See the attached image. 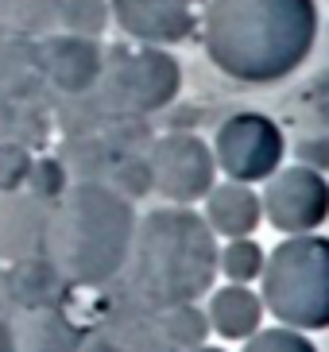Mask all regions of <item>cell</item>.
<instances>
[{"mask_svg":"<svg viewBox=\"0 0 329 352\" xmlns=\"http://www.w3.org/2000/svg\"><path fill=\"white\" fill-rule=\"evenodd\" d=\"M318 32V0H206L202 8L209 63L240 85L287 82L314 54Z\"/></svg>","mask_w":329,"mask_h":352,"instance_id":"obj_1","label":"cell"},{"mask_svg":"<svg viewBox=\"0 0 329 352\" xmlns=\"http://www.w3.org/2000/svg\"><path fill=\"white\" fill-rule=\"evenodd\" d=\"M217 283V236L190 206H163L136 221L128 263L120 271V298L167 310L206 298Z\"/></svg>","mask_w":329,"mask_h":352,"instance_id":"obj_2","label":"cell"},{"mask_svg":"<svg viewBox=\"0 0 329 352\" xmlns=\"http://www.w3.org/2000/svg\"><path fill=\"white\" fill-rule=\"evenodd\" d=\"M136 201L105 182H70L47 209L43 256L54 263L66 287L101 290L120 279L136 236Z\"/></svg>","mask_w":329,"mask_h":352,"instance_id":"obj_3","label":"cell"},{"mask_svg":"<svg viewBox=\"0 0 329 352\" xmlns=\"http://www.w3.org/2000/svg\"><path fill=\"white\" fill-rule=\"evenodd\" d=\"M259 302L287 329H329V236H287L264 259Z\"/></svg>","mask_w":329,"mask_h":352,"instance_id":"obj_4","label":"cell"},{"mask_svg":"<svg viewBox=\"0 0 329 352\" xmlns=\"http://www.w3.org/2000/svg\"><path fill=\"white\" fill-rule=\"evenodd\" d=\"M182 89V66L163 47H113L105 51V70L89 97L97 101L109 124L116 120H147L151 113L167 109Z\"/></svg>","mask_w":329,"mask_h":352,"instance_id":"obj_5","label":"cell"},{"mask_svg":"<svg viewBox=\"0 0 329 352\" xmlns=\"http://www.w3.org/2000/svg\"><path fill=\"white\" fill-rule=\"evenodd\" d=\"M213 163L217 170L233 182H268L283 166L287 155V140L283 128L264 113H233L225 116L213 132Z\"/></svg>","mask_w":329,"mask_h":352,"instance_id":"obj_6","label":"cell"},{"mask_svg":"<svg viewBox=\"0 0 329 352\" xmlns=\"http://www.w3.org/2000/svg\"><path fill=\"white\" fill-rule=\"evenodd\" d=\"M147 170H151V190L175 206H194L213 190L217 163L213 147L198 132H167L147 144Z\"/></svg>","mask_w":329,"mask_h":352,"instance_id":"obj_7","label":"cell"},{"mask_svg":"<svg viewBox=\"0 0 329 352\" xmlns=\"http://www.w3.org/2000/svg\"><path fill=\"white\" fill-rule=\"evenodd\" d=\"M259 209L275 232H287V236L318 232L329 221V182L310 166H279L264 182Z\"/></svg>","mask_w":329,"mask_h":352,"instance_id":"obj_8","label":"cell"},{"mask_svg":"<svg viewBox=\"0 0 329 352\" xmlns=\"http://www.w3.org/2000/svg\"><path fill=\"white\" fill-rule=\"evenodd\" d=\"M109 8L128 39L144 47H175L198 32L206 0H109Z\"/></svg>","mask_w":329,"mask_h":352,"instance_id":"obj_9","label":"cell"},{"mask_svg":"<svg viewBox=\"0 0 329 352\" xmlns=\"http://www.w3.org/2000/svg\"><path fill=\"white\" fill-rule=\"evenodd\" d=\"M35 58H39L43 85H51L59 97L89 94L105 70L101 39H82V35L66 32H51L35 39Z\"/></svg>","mask_w":329,"mask_h":352,"instance_id":"obj_10","label":"cell"},{"mask_svg":"<svg viewBox=\"0 0 329 352\" xmlns=\"http://www.w3.org/2000/svg\"><path fill=\"white\" fill-rule=\"evenodd\" d=\"M47 209L28 190H0V263L39 256L47 232Z\"/></svg>","mask_w":329,"mask_h":352,"instance_id":"obj_11","label":"cell"},{"mask_svg":"<svg viewBox=\"0 0 329 352\" xmlns=\"http://www.w3.org/2000/svg\"><path fill=\"white\" fill-rule=\"evenodd\" d=\"M12 341L16 352H78L82 329L59 306H31L12 314Z\"/></svg>","mask_w":329,"mask_h":352,"instance_id":"obj_12","label":"cell"},{"mask_svg":"<svg viewBox=\"0 0 329 352\" xmlns=\"http://www.w3.org/2000/svg\"><path fill=\"white\" fill-rule=\"evenodd\" d=\"M206 225L213 228V236H252L259 228V221H264V209H259V194L248 182H221L213 190H209L206 197Z\"/></svg>","mask_w":329,"mask_h":352,"instance_id":"obj_13","label":"cell"},{"mask_svg":"<svg viewBox=\"0 0 329 352\" xmlns=\"http://www.w3.org/2000/svg\"><path fill=\"white\" fill-rule=\"evenodd\" d=\"M264 302L252 287H240V283H229L221 290H209V329L221 337V341H248L252 333L264 325Z\"/></svg>","mask_w":329,"mask_h":352,"instance_id":"obj_14","label":"cell"},{"mask_svg":"<svg viewBox=\"0 0 329 352\" xmlns=\"http://www.w3.org/2000/svg\"><path fill=\"white\" fill-rule=\"evenodd\" d=\"M101 329L113 344V352H171L163 325H159V314L144 310V306H136L128 298H116L109 306Z\"/></svg>","mask_w":329,"mask_h":352,"instance_id":"obj_15","label":"cell"},{"mask_svg":"<svg viewBox=\"0 0 329 352\" xmlns=\"http://www.w3.org/2000/svg\"><path fill=\"white\" fill-rule=\"evenodd\" d=\"M8 283H12V298H16V310H31V306H54L66 287L54 263L47 256H28L16 259L8 267Z\"/></svg>","mask_w":329,"mask_h":352,"instance_id":"obj_16","label":"cell"},{"mask_svg":"<svg viewBox=\"0 0 329 352\" xmlns=\"http://www.w3.org/2000/svg\"><path fill=\"white\" fill-rule=\"evenodd\" d=\"M43 89L35 43H0V97L4 101H31Z\"/></svg>","mask_w":329,"mask_h":352,"instance_id":"obj_17","label":"cell"},{"mask_svg":"<svg viewBox=\"0 0 329 352\" xmlns=\"http://www.w3.org/2000/svg\"><path fill=\"white\" fill-rule=\"evenodd\" d=\"M62 0H0V32L16 39H43L59 28Z\"/></svg>","mask_w":329,"mask_h":352,"instance_id":"obj_18","label":"cell"},{"mask_svg":"<svg viewBox=\"0 0 329 352\" xmlns=\"http://www.w3.org/2000/svg\"><path fill=\"white\" fill-rule=\"evenodd\" d=\"M159 325H163V337L171 344V352H186L198 349V344H209V318L198 302H178V306H167L159 310Z\"/></svg>","mask_w":329,"mask_h":352,"instance_id":"obj_19","label":"cell"},{"mask_svg":"<svg viewBox=\"0 0 329 352\" xmlns=\"http://www.w3.org/2000/svg\"><path fill=\"white\" fill-rule=\"evenodd\" d=\"M264 259H268V252L259 248L256 240H252V236H237V240H229L225 248L217 244V275H225L229 283L248 287L252 279H259Z\"/></svg>","mask_w":329,"mask_h":352,"instance_id":"obj_20","label":"cell"},{"mask_svg":"<svg viewBox=\"0 0 329 352\" xmlns=\"http://www.w3.org/2000/svg\"><path fill=\"white\" fill-rule=\"evenodd\" d=\"M109 23H113V8H109V0H62L59 28L66 35L101 39Z\"/></svg>","mask_w":329,"mask_h":352,"instance_id":"obj_21","label":"cell"},{"mask_svg":"<svg viewBox=\"0 0 329 352\" xmlns=\"http://www.w3.org/2000/svg\"><path fill=\"white\" fill-rule=\"evenodd\" d=\"M23 190H28L31 197H39L43 206H54V201L70 190V170H66L62 159L39 155V159H31L28 178H23Z\"/></svg>","mask_w":329,"mask_h":352,"instance_id":"obj_22","label":"cell"},{"mask_svg":"<svg viewBox=\"0 0 329 352\" xmlns=\"http://www.w3.org/2000/svg\"><path fill=\"white\" fill-rule=\"evenodd\" d=\"M105 186H113L120 197L128 201H140V197L151 194V170H147V155L144 151H132V155H120L113 166H109V175L101 178Z\"/></svg>","mask_w":329,"mask_h":352,"instance_id":"obj_23","label":"cell"},{"mask_svg":"<svg viewBox=\"0 0 329 352\" xmlns=\"http://www.w3.org/2000/svg\"><path fill=\"white\" fill-rule=\"evenodd\" d=\"M240 352H318V349H314V341L306 333L279 325V329H256Z\"/></svg>","mask_w":329,"mask_h":352,"instance_id":"obj_24","label":"cell"},{"mask_svg":"<svg viewBox=\"0 0 329 352\" xmlns=\"http://www.w3.org/2000/svg\"><path fill=\"white\" fill-rule=\"evenodd\" d=\"M31 155L28 147L20 144H0V190H23V178H28Z\"/></svg>","mask_w":329,"mask_h":352,"instance_id":"obj_25","label":"cell"},{"mask_svg":"<svg viewBox=\"0 0 329 352\" xmlns=\"http://www.w3.org/2000/svg\"><path fill=\"white\" fill-rule=\"evenodd\" d=\"M302 109H306V116L314 124L329 132V70H321L318 78L302 89Z\"/></svg>","mask_w":329,"mask_h":352,"instance_id":"obj_26","label":"cell"},{"mask_svg":"<svg viewBox=\"0 0 329 352\" xmlns=\"http://www.w3.org/2000/svg\"><path fill=\"white\" fill-rule=\"evenodd\" d=\"M295 159H299V166H310V170L326 175L329 170V135H302V140H295Z\"/></svg>","mask_w":329,"mask_h":352,"instance_id":"obj_27","label":"cell"},{"mask_svg":"<svg viewBox=\"0 0 329 352\" xmlns=\"http://www.w3.org/2000/svg\"><path fill=\"white\" fill-rule=\"evenodd\" d=\"M78 352H113V344H109V337H105V329L97 325V329L82 333V344H78Z\"/></svg>","mask_w":329,"mask_h":352,"instance_id":"obj_28","label":"cell"},{"mask_svg":"<svg viewBox=\"0 0 329 352\" xmlns=\"http://www.w3.org/2000/svg\"><path fill=\"white\" fill-rule=\"evenodd\" d=\"M16 314V298H12V283H8V267H0V318L12 321Z\"/></svg>","mask_w":329,"mask_h":352,"instance_id":"obj_29","label":"cell"},{"mask_svg":"<svg viewBox=\"0 0 329 352\" xmlns=\"http://www.w3.org/2000/svg\"><path fill=\"white\" fill-rule=\"evenodd\" d=\"M0 352H16V341H12V321L0 318Z\"/></svg>","mask_w":329,"mask_h":352,"instance_id":"obj_30","label":"cell"},{"mask_svg":"<svg viewBox=\"0 0 329 352\" xmlns=\"http://www.w3.org/2000/svg\"><path fill=\"white\" fill-rule=\"evenodd\" d=\"M321 51V63H326V70H329V23H326V32H318V43H314Z\"/></svg>","mask_w":329,"mask_h":352,"instance_id":"obj_31","label":"cell"},{"mask_svg":"<svg viewBox=\"0 0 329 352\" xmlns=\"http://www.w3.org/2000/svg\"><path fill=\"white\" fill-rule=\"evenodd\" d=\"M186 352H225V349H213V344H198V349H186Z\"/></svg>","mask_w":329,"mask_h":352,"instance_id":"obj_32","label":"cell"},{"mask_svg":"<svg viewBox=\"0 0 329 352\" xmlns=\"http://www.w3.org/2000/svg\"><path fill=\"white\" fill-rule=\"evenodd\" d=\"M0 35H4V32H0ZM0 43H4V39H0Z\"/></svg>","mask_w":329,"mask_h":352,"instance_id":"obj_33","label":"cell"}]
</instances>
